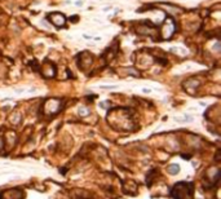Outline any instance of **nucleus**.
<instances>
[{
    "label": "nucleus",
    "instance_id": "f257e3e1",
    "mask_svg": "<svg viewBox=\"0 0 221 199\" xmlns=\"http://www.w3.org/2000/svg\"><path fill=\"white\" fill-rule=\"evenodd\" d=\"M168 169H169V171H172L171 173L176 175V173H177V172L180 171V167H178V165H171V167H169Z\"/></svg>",
    "mask_w": 221,
    "mask_h": 199
},
{
    "label": "nucleus",
    "instance_id": "f03ea898",
    "mask_svg": "<svg viewBox=\"0 0 221 199\" xmlns=\"http://www.w3.org/2000/svg\"><path fill=\"white\" fill-rule=\"evenodd\" d=\"M150 89H147V88H144V93H149Z\"/></svg>",
    "mask_w": 221,
    "mask_h": 199
}]
</instances>
